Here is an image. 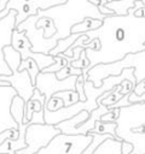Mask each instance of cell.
I'll use <instances>...</instances> for the list:
<instances>
[{
	"instance_id": "obj_1",
	"label": "cell",
	"mask_w": 145,
	"mask_h": 154,
	"mask_svg": "<svg viewBox=\"0 0 145 154\" xmlns=\"http://www.w3.org/2000/svg\"><path fill=\"white\" fill-rule=\"evenodd\" d=\"M85 35L89 42L95 38L100 43L98 51L85 49L89 70L97 65L114 64L123 60L128 54L145 51V18L135 17L134 11L130 10L127 16L105 17L99 29Z\"/></svg>"
},
{
	"instance_id": "obj_2",
	"label": "cell",
	"mask_w": 145,
	"mask_h": 154,
	"mask_svg": "<svg viewBox=\"0 0 145 154\" xmlns=\"http://www.w3.org/2000/svg\"><path fill=\"white\" fill-rule=\"evenodd\" d=\"M37 18L46 17L50 18L56 29L54 36L51 37L53 42H58L59 40H64L71 35V28L86 18L100 19L103 20L105 17L100 14L98 7L93 5L88 0H69L63 4L51 7L45 11L37 12Z\"/></svg>"
},
{
	"instance_id": "obj_3",
	"label": "cell",
	"mask_w": 145,
	"mask_h": 154,
	"mask_svg": "<svg viewBox=\"0 0 145 154\" xmlns=\"http://www.w3.org/2000/svg\"><path fill=\"white\" fill-rule=\"evenodd\" d=\"M134 69V77L137 83L145 79V51L139 52L137 54H128L123 60L106 64V65H97L92 67L87 72L86 81H91L94 88H99L102 85L103 79L110 76H117L121 73L123 69ZM85 81V82H86Z\"/></svg>"
},
{
	"instance_id": "obj_4",
	"label": "cell",
	"mask_w": 145,
	"mask_h": 154,
	"mask_svg": "<svg viewBox=\"0 0 145 154\" xmlns=\"http://www.w3.org/2000/svg\"><path fill=\"white\" fill-rule=\"evenodd\" d=\"M4 58L5 61L7 64V66L10 67L12 75L11 76H1L0 81L8 83L14 91L17 93V95L19 97H22L24 100V102L27 103L31 96L35 90L34 84L31 83V79L29 77V73L24 70V71H18L19 65H21V55L17 51H14L12 48V46H7L4 48Z\"/></svg>"
},
{
	"instance_id": "obj_5",
	"label": "cell",
	"mask_w": 145,
	"mask_h": 154,
	"mask_svg": "<svg viewBox=\"0 0 145 154\" xmlns=\"http://www.w3.org/2000/svg\"><path fill=\"white\" fill-rule=\"evenodd\" d=\"M92 135H64L54 136L51 142L36 154H82L92 143Z\"/></svg>"
},
{
	"instance_id": "obj_6",
	"label": "cell",
	"mask_w": 145,
	"mask_h": 154,
	"mask_svg": "<svg viewBox=\"0 0 145 154\" xmlns=\"http://www.w3.org/2000/svg\"><path fill=\"white\" fill-rule=\"evenodd\" d=\"M59 134L60 131L53 125L31 124L25 131L27 147L22 150H18L16 154H36L40 149L45 148L54 136Z\"/></svg>"
},
{
	"instance_id": "obj_7",
	"label": "cell",
	"mask_w": 145,
	"mask_h": 154,
	"mask_svg": "<svg viewBox=\"0 0 145 154\" xmlns=\"http://www.w3.org/2000/svg\"><path fill=\"white\" fill-rule=\"evenodd\" d=\"M63 2L62 0H8L6 10L16 11V26H18L29 17L36 16L39 11L48 10Z\"/></svg>"
},
{
	"instance_id": "obj_8",
	"label": "cell",
	"mask_w": 145,
	"mask_h": 154,
	"mask_svg": "<svg viewBox=\"0 0 145 154\" xmlns=\"http://www.w3.org/2000/svg\"><path fill=\"white\" fill-rule=\"evenodd\" d=\"M77 77L71 76L66 79L59 81L56 76V73H45L40 72L36 76L35 79V89H37L46 99V102L57 93L59 91H65V90H71L75 91V85H76Z\"/></svg>"
},
{
	"instance_id": "obj_9",
	"label": "cell",
	"mask_w": 145,
	"mask_h": 154,
	"mask_svg": "<svg viewBox=\"0 0 145 154\" xmlns=\"http://www.w3.org/2000/svg\"><path fill=\"white\" fill-rule=\"evenodd\" d=\"M11 46H12V48L14 51H17L19 53L22 60H27V59L34 60L35 64L37 65L40 72L42 70H45L46 67H48V66L54 64V58L52 55H46V54L31 52V43L29 42V40L25 36L24 31L21 32L17 29L13 30Z\"/></svg>"
},
{
	"instance_id": "obj_10",
	"label": "cell",
	"mask_w": 145,
	"mask_h": 154,
	"mask_svg": "<svg viewBox=\"0 0 145 154\" xmlns=\"http://www.w3.org/2000/svg\"><path fill=\"white\" fill-rule=\"evenodd\" d=\"M16 16H17L16 11H10L8 14L0 20V77L12 75L4 58V48L11 46L12 32L16 29ZM0 87H11V85L8 83L0 81Z\"/></svg>"
},
{
	"instance_id": "obj_11",
	"label": "cell",
	"mask_w": 145,
	"mask_h": 154,
	"mask_svg": "<svg viewBox=\"0 0 145 154\" xmlns=\"http://www.w3.org/2000/svg\"><path fill=\"white\" fill-rule=\"evenodd\" d=\"M117 137L133 146L130 154H145V125L137 128L134 131H127L117 135Z\"/></svg>"
},
{
	"instance_id": "obj_12",
	"label": "cell",
	"mask_w": 145,
	"mask_h": 154,
	"mask_svg": "<svg viewBox=\"0 0 145 154\" xmlns=\"http://www.w3.org/2000/svg\"><path fill=\"white\" fill-rule=\"evenodd\" d=\"M45 103H46V99L45 96L37 90L35 89L33 93L31 99L25 103V108H24V119H23V124H28L31 120V117L34 113H40L44 112L45 109Z\"/></svg>"
},
{
	"instance_id": "obj_13",
	"label": "cell",
	"mask_w": 145,
	"mask_h": 154,
	"mask_svg": "<svg viewBox=\"0 0 145 154\" xmlns=\"http://www.w3.org/2000/svg\"><path fill=\"white\" fill-rule=\"evenodd\" d=\"M89 118V113L87 111H81L79 114H76L75 117L65 120V122H62L59 124L56 125V128L60 131V134H64V135H70L72 130H75L76 128H79L82 123H85L87 119Z\"/></svg>"
},
{
	"instance_id": "obj_14",
	"label": "cell",
	"mask_w": 145,
	"mask_h": 154,
	"mask_svg": "<svg viewBox=\"0 0 145 154\" xmlns=\"http://www.w3.org/2000/svg\"><path fill=\"white\" fill-rule=\"evenodd\" d=\"M135 0H116L109 1L104 0V6L114 12L115 16H127L129 11L134 7Z\"/></svg>"
},
{
	"instance_id": "obj_15",
	"label": "cell",
	"mask_w": 145,
	"mask_h": 154,
	"mask_svg": "<svg viewBox=\"0 0 145 154\" xmlns=\"http://www.w3.org/2000/svg\"><path fill=\"white\" fill-rule=\"evenodd\" d=\"M24 108H25V102L22 97H19L18 95H16L12 101H11V106H10V114L13 118V120L16 122L17 125H22L23 124V119H24Z\"/></svg>"
},
{
	"instance_id": "obj_16",
	"label": "cell",
	"mask_w": 145,
	"mask_h": 154,
	"mask_svg": "<svg viewBox=\"0 0 145 154\" xmlns=\"http://www.w3.org/2000/svg\"><path fill=\"white\" fill-rule=\"evenodd\" d=\"M123 141H117L114 138H108L100 143L93 154H121V147Z\"/></svg>"
},
{
	"instance_id": "obj_17",
	"label": "cell",
	"mask_w": 145,
	"mask_h": 154,
	"mask_svg": "<svg viewBox=\"0 0 145 154\" xmlns=\"http://www.w3.org/2000/svg\"><path fill=\"white\" fill-rule=\"evenodd\" d=\"M116 129H117V123H103V122H97L94 128L88 132L89 135L97 134V135H109L111 136L114 140L117 141H122L117 137L116 135Z\"/></svg>"
},
{
	"instance_id": "obj_18",
	"label": "cell",
	"mask_w": 145,
	"mask_h": 154,
	"mask_svg": "<svg viewBox=\"0 0 145 154\" xmlns=\"http://www.w3.org/2000/svg\"><path fill=\"white\" fill-rule=\"evenodd\" d=\"M103 24V20L100 19H93V18H86L83 22L74 25L71 28V34H85V32H88V31H93V30H97L102 26Z\"/></svg>"
},
{
	"instance_id": "obj_19",
	"label": "cell",
	"mask_w": 145,
	"mask_h": 154,
	"mask_svg": "<svg viewBox=\"0 0 145 154\" xmlns=\"http://www.w3.org/2000/svg\"><path fill=\"white\" fill-rule=\"evenodd\" d=\"M80 37V34H71L69 37L64 38V40H59L57 42V46L54 47V49H52L50 52V55L52 57H57V55H60L63 53H65L75 42L76 40Z\"/></svg>"
},
{
	"instance_id": "obj_20",
	"label": "cell",
	"mask_w": 145,
	"mask_h": 154,
	"mask_svg": "<svg viewBox=\"0 0 145 154\" xmlns=\"http://www.w3.org/2000/svg\"><path fill=\"white\" fill-rule=\"evenodd\" d=\"M35 26H36L37 29H44V38H45V40L51 38V37L54 36V34H56L54 24H53V22H52L50 18H46V17L39 18Z\"/></svg>"
},
{
	"instance_id": "obj_21",
	"label": "cell",
	"mask_w": 145,
	"mask_h": 154,
	"mask_svg": "<svg viewBox=\"0 0 145 154\" xmlns=\"http://www.w3.org/2000/svg\"><path fill=\"white\" fill-rule=\"evenodd\" d=\"M27 71L29 73V77L31 79V83L35 84V79H36V76L40 73V70L37 67V65L35 64L34 60L31 59H27V60H22L21 61V65H19V69L18 71Z\"/></svg>"
},
{
	"instance_id": "obj_22",
	"label": "cell",
	"mask_w": 145,
	"mask_h": 154,
	"mask_svg": "<svg viewBox=\"0 0 145 154\" xmlns=\"http://www.w3.org/2000/svg\"><path fill=\"white\" fill-rule=\"evenodd\" d=\"M58 99H60L63 101V105L64 107H69V106H72L75 103H77L80 101V97L77 95L76 91H71V90H65V91H59L57 93L56 95H53Z\"/></svg>"
},
{
	"instance_id": "obj_23",
	"label": "cell",
	"mask_w": 145,
	"mask_h": 154,
	"mask_svg": "<svg viewBox=\"0 0 145 154\" xmlns=\"http://www.w3.org/2000/svg\"><path fill=\"white\" fill-rule=\"evenodd\" d=\"M120 118V108H110V112L100 117V122L103 123H117Z\"/></svg>"
},
{
	"instance_id": "obj_24",
	"label": "cell",
	"mask_w": 145,
	"mask_h": 154,
	"mask_svg": "<svg viewBox=\"0 0 145 154\" xmlns=\"http://www.w3.org/2000/svg\"><path fill=\"white\" fill-rule=\"evenodd\" d=\"M62 107H64L63 101H62L60 99L56 97V96H52V97L45 103V108H47L48 111H52V112L58 111V109H60Z\"/></svg>"
},
{
	"instance_id": "obj_25",
	"label": "cell",
	"mask_w": 145,
	"mask_h": 154,
	"mask_svg": "<svg viewBox=\"0 0 145 154\" xmlns=\"http://www.w3.org/2000/svg\"><path fill=\"white\" fill-rule=\"evenodd\" d=\"M18 138V130L16 129H8L2 132H0V146L7 141V140H17Z\"/></svg>"
},
{
	"instance_id": "obj_26",
	"label": "cell",
	"mask_w": 145,
	"mask_h": 154,
	"mask_svg": "<svg viewBox=\"0 0 145 154\" xmlns=\"http://www.w3.org/2000/svg\"><path fill=\"white\" fill-rule=\"evenodd\" d=\"M54 58V64L46 67L45 70H42L41 72H45V73H57L60 69H62V65H63V61H62V58L59 55L57 57H53Z\"/></svg>"
},
{
	"instance_id": "obj_27",
	"label": "cell",
	"mask_w": 145,
	"mask_h": 154,
	"mask_svg": "<svg viewBox=\"0 0 145 154\" xmlns=\"http://www.w3.org/2000/svg\"><path fill=\"white\" fill-rule=\"evenodd\" d=\"M83 85H85V78H83L82 76L77 77L76 85H75V91L77 93V95H79V97H80V101H81V102H85V101H86V96H85Z\"/></svg>"
},
{
	"instance_id": "obj_28",
	"label": "cell",
	"mask_w": 145,
	"mask_h": 154,
	"mask_svg": "<svg viewBox=\"0 0 145 154\" xmlns=\"http://www.w3.org/2000/svg\"><path fill=\"white\" fill-rule=\"evenodd\" d=\"M144 93H145V79H143V81H140L139 83H137V85H135V88L133 89L132 94L135 95V96H140V95H143Z\"/></svg>"
},
{
	"instance_id": "obj_29",
	"label": "cell",
	"mask_w": 145,
	"mask_h": 154,
	"mask_svg": "<svg viewBox=\"0 0 145 154\" xmlns=\"http://www.w3.org/2000/svg\"><path fill=\"white\" fill-rule=\"evenodd\" d=\"M133 150V146L128 142H122V147H121V154H130Z\"/></svg>"
}]
</instances>
